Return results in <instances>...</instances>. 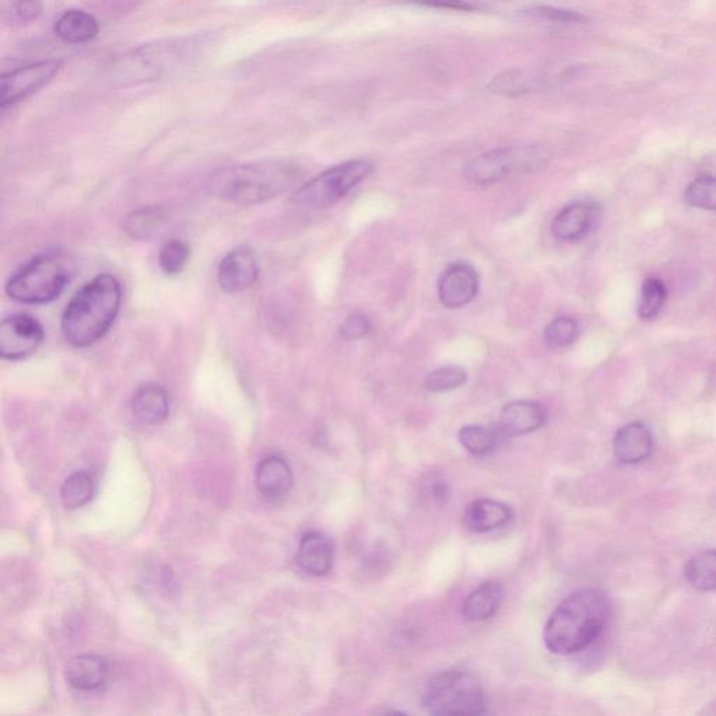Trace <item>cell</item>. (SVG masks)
<instances>
[{"mask_svg": "<svg viewBox=\"0 0 716 716\" xmlns=\"http://www.w3.org/2000/svg\"><path fill=\"white\" fill-rule=\"evenodd\" d=\"M504 595V585L500 582H484L475 592L470 593L469 598L463 603V617L473 623L490 619L497 613Z\"/></svg>", "mask_w": 716, "mask_h": 716, "instance_id": "cell-21", "label": "cell"}, {"mask_svg": "<svg viewBox=\"0 0 716 716\" xmlns=\"http://www.w3.org/2000/svg\"><path fill=\"white\" fill-rule=\"evenodd\" d=\"M500 438L496 430L480 426H466L459 431L462 447L476 456H486L496 451Z\"/></svg>", "mask_w": 716, "mask_h": 716, "instance_id": "cell-25", "label": "cell"}, {"mask_svg": "<svg viewBox=\"0 0 716 716\" xmlns=\"http://www.w3.org/2000/svg\"><path fill=\"white\" fill-rule=\"evenodd\" d=\"M42 12L41 0H19L16 5V14L23 23H31L40 17Z\"/></svg>", "mask_w": 716, "mask_h": 716, "instance_id": "cell-34", "label": "cell"}, {"mask_svg": "<svg viewBox=\"0 0 716 716\" xmlns=\"http://www.w3.org/2000/svg\"><path fill=\"white\" fill-rule=\"evenodd\" d=\"M100 26L93 14L84 10H68L55 21L54 33L68 44H84L97 37Z\"/></svg>", "mask_w": 716, "mask_h": 716, "instance_id": "cell-20", "label": "cell"}, {"mask_svg": "<svg viewBox=\"0 0 716 716\" xmlns=\"http://www.w3.org/2000/svg\"><path fill=\"white\" fill-rule=\"evenodd\" d=\"M132 412L142 423L156 426L163 423L170 414V398L161 385L140 386L132 399Z\"/></svg>", "mask_w": 716, "mask_h": 716, "instance_id": "cell-18", "label": "cell"}, {"mask_svg": "<svg viewBox=\"0 0 716 716\" xmlns=\"http://www.w3.org/2000/svg\"><path fill=\"white\" fill-rule=\"evenodd\" d=\"M72 279V263L58 251L35 256L6 284V294L21 304H45L56 300Z\"/></svg>", "mask_w": 716, "mask_h": 716, "instance_id": "cell-4", "label": "cell"}, {"mask_svg": "<svg viewBox=\"0 0 716 716\" xmlns=\"http://www.w3.org/2000/svg\"><path fill=\"white\" fill-rule=\"evenodd\" d=\"M666 297H668V293H666L665 284L661 280L654 279V277L645 280L642 284L640 304H638L640 318L644 321H652L658 317L666 303Z\"/></svg>", "mask_w": 716, "mask_h": 716, "instance_id": "cell-26", "label": "cell"}, {"mask_svg": "<svg viewBox=\"0 0 716 716\" xmlns=\"http://www.w3.org/2000/svg\"><path fill=\"white\" fill-rule=\"evenodd\" d=\"M578 338V324L570 317H558L551 321L544 332V339L551 347L570 346Z\"/></svg>", "mask_w": 716, "mask_h": 716, "instance_id": "cell-30", "label": "cell"}, {"mask_svg": "<svg viewBox=\"0 0 716 716\" xmlns=\"http://www.w3.org/2000/svg\"><path fill=\"white\" fill-rule=\"evenodd\" d=\"M191 256V249L184 241L171 240L160 249V268L166 275H179L185 269Z\"/></svg>", "mask_w": 716, "mask_h": 716, "instance_id": "cell-29", "label": "cell"}, {"mask_svg": "<svg viewBox=\"0 0 716 716\" xmlns=\"http://www.w3.org/2000/svg\"><path fill=\"white\" fill-rule=\"evenodd\" d=\"M372 166L365 160H350L326 170L300 186L290 202L304 209H326L345 198L371 174Z\"/></svg>", "mask_w": 716, "mask_h": 716, "instance_id": "cell-6", "label": "cell"}, {"mask_svg": "<svg viewBox=\"0 0 716 716\" xmlns=\"http://www.w3.org/2000/svg\"><path fill=\"white\" fill-rule=\"evenodd\" d=\"M466 381H468V374L462 367L448 365V367L437 368L427 375L426 388L434 393L449 392L461 388Z\"/></svg>", "mask_w": 716, "mask_h": 716, "instance_id": "cell-28", "label": "cell"}, {"mask_svg": "<svg viewBox=\"0 0 716 716\" xmlns=\"http://www.w3.org/2000/svg\"><path fill=\"white\" fill-rule=\"evenodd\" d=\"M301 171L289 161H262L224 168L209 181L212 195L223 202L251 206L268 202L290 191L300 181Z\"/></svg>", "mask_w": 716, "mask_h": 716, "instance_id": "cell-3", "label": "cell"}, {"mask_svg": "<svg viewBox=\"0 0 716 716\" xmlns=\"http://www.w3.org/2000/svg\"><path fill=\"white\" fill-rule=\"evenodd\" d=\"M110 676L108 663L101 656L79 655L70 659L65 668L66 682L79 691L101 689Z\"/></svg>", "mask_w": 716, "mask_h": 716, "instance_id": "cell-15", "label": "cell"}, {"mask_svg": "<svg viewBox=\"0 0 716 716\" xmlns=\"http://www.w3.org/2000/svg\"><path fill=\"white\" fill-rule=\"evenodd\" d=\"M544 152L537 146H515L491 150L476 157L463 170L469 184L490 186L514 174L528 173L543 163Z\"/></svg>", "mask_w": 716, "mask_h": 716, "instance_id": "cell-7", "label": "cell"}, {"mask_svg": "<svg viewBox=\"0 0 716 716\" xmlns=\"http://www.w3.org/2000/svg\"><path fill=\"white\" fill-rule=\"evenodd\" d=\"M684 199L690 206L716 212V177L704 175L687 186Z\"/></svg>", "mask_w": 716, "mask_h": 716, "instance_id": "cell-27", "label": "cell"}, {"mask_svg": "<svg viewBox=\"0 0 716 716\" xmlns=\"http://www.w3.org/2000/svg\"><path fill=\"white\" fill-rule=\"evenodd\" d=\"M168 217L170 216L164 207H142L126 217L124 230L133 240L149 241L163 231L168 223Z\"/></svg>", "mask_w": 716, "mask_h": 716, "instance_id": "cell-22", "label": "cell"}, {"mask_svg": "<svg viewBox=\"0 0 716 716\" xmlns=\"http://www.w3.org/2000/svg\"><path fill=\"white\" fill-rule=\"evenodd\" d=\"M335 549L328 537L318 532L305 533L298 547V565L308 574L322 577L332 570Z\"/></svg>", "mask_w": 716, "mask_h": 716, "instance_id": "cell-16", "label": "cell"}, {"mask_svg": "<svg viewBox=\"0 0 716 716\" xmlns=\"http://www.w3.org/2000/svg\"><path fill=\"white\" fill-rule=\"evenodd\" d=\"M449 493H451V490H449V487L445 483H438L437 486H434V496L438 501H442V503L447 500Z\"/></svg>", "mask_w": 716, "mask_h": 716, "instance_id": "cell-35", "label": "cell"}, {"mask_svg": "<svg viewBox=\"0 0 716 716\" xmlns=\"http://www.w3.org/2000/svg\"><path fill=\"white\" fill-rule=\"evenodd\" d=\"M612 614L607 595L586 588L558 605L544 627V644L557 655H572L591 647L603 634Z\"/></svg>", "mask_w": 716, "mask_h": 716, "instance_id": "cell-1", "label": "cell"}, {"mask_svg": "<svg viewBox=\"0 0 716 716\" xmlns=\"http://www.w3.org/2000/svg\"><path fill=\"white\" fill-rule=\"evenodd\" d=\"M599 217L600 207L596 203H572L554 217L551 231L557 240L578 241L595 227Z\"/></svg>", "mask_w": 716, "mask_h": 716, "instance_id": "cell-13", "label": "cell"}, {"mask_svg": "<svg viewBox=\"0 0 716 716\" xmlns=\"http://www.w3.org/2000/svg\"><path fill=\"white\" fill-rule=\"evenodd\" d=\"M424 707L434 715H480L487 712L482 684L463 670H444L428 683Z\"/></svg>", "mask_w": 716, "mask_h": 716, "instance_id": "cell-5", "label": "cell"}, {"mask_svg": "<svg viewBox=\"0 0 716 716\" xmlns=\"http://www.w3.org/2000/svg\"><path fill=\"white\" fill-rule=\"evenodd\" d=\"M654 448L651 431L640 421L621 427L614 435L613 452L617 461L624 465H635L645 461Z\"/></svg>", "mask_w": 716, "mask_h": 716, "instance_id": "cell-14", "label": "cell"}, {"mask_svg": "<svg viewBox=\"0 0 716 716\" xmlns=\"http://www.w3.org/2000/svg\"><path fill=\"white\" fill-rule=\"evenodd\" d=\"M525 16L535 20L550 21L556 24H584L588 19L584 14L574 12V10L558 9L553 6H535L532 9L525 10Z\"/></svg>", "mask_w": 716, "mask_h": 716, "instance_id": "cell-31", "label": "cell"}, {"mask_svg": "<svg viewBox=\"0 0 716 716\" xmlns=\"http://www.w3.org/2000/svg\"><path fill=\"white\" fill-rule=\"evenodd\" d=\"M371 332L370 318L364 314L350 315L340 326V335L345 340H360Z\"/></svg>", "mask_w": 716, "mask_h": 716, "instance_id": "cell-32", "label": "cell"}, {"mask_svg": "<svg viewBox=\"0 0 716 716\" xmlns=\"http://www.w3.org/2000/svg\"><path fill=\"white\" fill-rule=\"evenodd\" d=\"M259 277L258 259L249 247H238L221 259L217 280L226 293L237 294L251 289Z\"/></svg>", "mask_w": 716, "mask_h": 716, "instance_id": "cell-11", "label": "cell"}, {"mask_svg": "<svg viewBox=\"0 0 716 716\" xmlns=\"http://www.w3.org/2000/svg\"><path fill=\"white\" fill-rule=\"evenodd\" d=\"M512 511L508 505L494 500H477L465 512L466 528L475 533H486L503 528L511 521Z\"/></svg>", "mask_w": 716, "mask_h": 716, "instance_id": "cell-19", "label": "cell"}, {"mask_svg": "<svg viewBox=\"0 0 716 716\" xmlns=\"http://www.w3.org/2000/svg\"><path fill=\"white\" fill-rule=\"evenodd\" d=\"M122 303V287L117 277L103 273L77 291L62 317V332L69 345H96L110 331Z\"/></svg>", "mask_w": 716, "mask_h": 716, "instance_id": "cell-2", "label": "cell"}, {"mask_svg": "<svg viewBox=\"0 0 716 716\" xmlns=\"http://www.w3.org/2000/svg\"><path fill=\"white\" fill-rule=\"evenodd\" d=\"M256 489L262 496L280 498L293 486V473L289 463L276 455H269L259 462L255 473Z\"/></svg>", "mask_w": 716, "mask_h": 716, "instance_id": "cell-17", "label": "cell"}, {"mask_svg": "<svg viewBox=\"0 0 716 716\" xmlns=\"http://www.w3.org/2000/svg\"><path fill=\"white\" fill-rule=\"evenodd\" d=\"M547 414L540 403L515 400L501 410L496 431L501 438L519 437L539 430L546 423Z\"/></svg>", "mask_w": 716, "mask_h": 716, "instance_id": "cell-12", "label": "cell"}, {"mask_svg": "<svg viewBox=\"0 0 716 716\" xmlns=\"http://www.w3.org/2000/svg\"><path fill=\"white\" fill-rule=\"evenodd\" d=\"M44 338V328L37 319L28 314L10 315L0 325V356L3 360H21L33 354Z\"/></svg>", "mask_w": 716, "mask_h": 716, "instance_id": "cell-9", "label": "cell"}, {"mask_svg": "<svg viewBox=\"0 0 716 716\" xmlns=\"http://www.w3.org/2000/svg\"><path fill=\"white\" fill-rule=\"evenodd\" d=\"M409 5L431 7V9L455 10V12H473L475 6L466 0H403Z\"/></svg>", "mask_w": 716, "mask_h": 716, "instance_id": "cell-33", "label": "cell"}, {"mask_svg": "<svg viewBox=\"0 0 716 716\" xmlns=\"http://www.w3.org/2000/svg\"><path fill=\"white\" fill-rule=\"evenodd\" d=\"M479 286V275L472 265L465 262L452 263L440 277L438 296L445 307L456 310L475 300Z\"/></svg>", "mask_w": 716, "mask_h": 716, "instance_id": "cell-10", "label": "cell"}, {"mask_svg": "<svg viewBox=\"0 0 716 716\" xmlns=\"http://www.w3.org/2000/svg\"><path fill=\"white\" fill-rule=\"evenodd\" d=\"M61 68L59 59H47L5 73L0 79V105L6 108L26 100L52 82Z\"/></svg>", "mask_w": 716, "mask_h": 716, "instance_id": "cell-8", "label": "cell"}, {"mask_svg": "<svg viewBox=\"0 0 716 716\" xmlns=\"http://www.w3.org/2000/svg\"><path fill=\"white\" fill-rule=\"evenodd\" d=\"M94 479L90 473L76 472L62 484L61 500L68 510H79L94 496Z\"/></svg>", "mask_w": 716, "mask_h": 716, "instance_id": "cell-24", "label": "cell"}, {"mask_svg": "<svg viewBox=\"0 0 716 716\" xmlns=\"http://www.w3.org/2000/svg\"><path fill=\"white\" fill-rule=\"evenodd\" d=\"M687 582L697 591H716V550H707L691 558L684 568Z\"/></svg>", "mask_w": 716, "mask_h": 716, "instance_id": "cell-23", "label": "cell"}]
</instances>
